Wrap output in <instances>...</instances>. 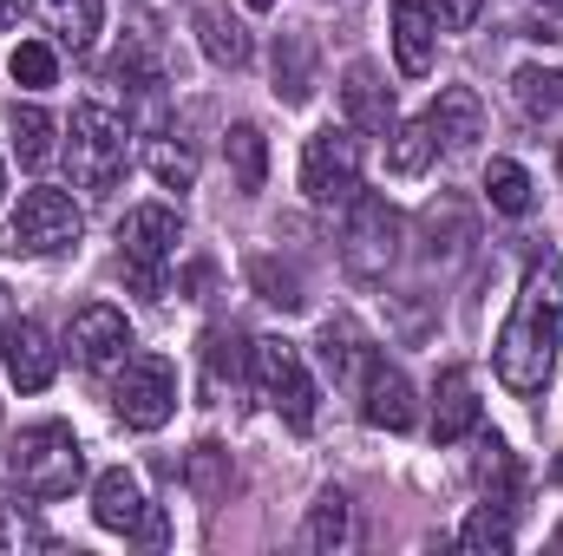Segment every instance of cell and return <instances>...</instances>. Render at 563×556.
<instances>
[{
	"label": "cell",
	"instance_id": "21",
	"mask_svg": "<svg viewBox=\"0 0 563 556\" xmlns=\"http://www.w3.org/2000/svg\"><path fill=\"white\" fill-rule=\"evenodd\" d=\"M223 164H230L236 190L256 197V190L269 184V138H263L256 125H230V138H223Z\"/></svg>",
	"mask_w": 563,
	"mask_h": 556
},
{
	"label": "cell",
	"instance_id": "22",
	"mask_svg": "<svg viewBox=\"0 0 563 556\" xmlns=\"http://www.w3.org/2000/svg\"><path fill=\"white\" fill-rule=\"evenodd\" d=\"M7 132H13V157H20L26 170H46V164H53V151H59V144H53L59 138V125H53L40 105H13V112H7Z\"/></svg>",
	"mask_w": 563,
	"mask_h": 556
},
{
	"label": "cell",
	"instance_id": "6",
	"mask_svg": "<svg viewBox=\"0 0 563 556\" xmlns=\"http://www.w3.org/2000/svg\"><path fill=\"white\" fill-rule=\"evenodd\" d=\"M250 380H256L263 407L282 413V425H295V432L314 425V380H308L301 347H288V341H256V354H250Z\"/></svg>",
	"mask_w": 563,
	"mask_h": 556
},
{
	"label": "cell",
	"instance_id": "33",
	"mask_svg": "<svg viewBox=\"0 0 563 556\" xmlns=\"http://www.w3.org/2000/svg\"><path fill=\"white\" fill-rule=\"evenodd\" d=\"M7 73H13L20 86H33V92H40V86H53L59 59H53V46H46V40H20V46H13V66H7Z\"/></svg>",
	"mask_w": 563,
	"mask_h": 556
},
{
	"label": "cell",
	"instance_id": "9",
	"mask_svg": "<svg viewBox=\"0 0 563 556\" xmlns=\"http://www.w3.org/2000/svg\"><path fill=\"white\" fill-rule=\"evenodd\" d=\"M301 190L308 203H347L361 190V138L354 125H321L314 138L301 144Z\"/></svg>",
	"mask_w": 563,
	"mask_h": 556
},
{
	"label": "cell",
	"instance_id": "34",
	"mask_svg": "<svg viewBox=\"0 0 563 556\" xmlns=\"http://www.w3.org/2000/svg\"><path fill=\"white\" fill-rule=\"evenodd\" d=\"M236 347H243V341H236V334H223V327H210V334H203V360H210V387H223V380L236 387V374H243V354H236Z\"/></svg>",
	"mask_w": 563,
	"mask_h": 556
},
{
	"label": "cell",
	"instance_id": "24",
	"mask_svg": "<svg viewBox=\"0 0 563 556\" xmlns=\"http://www.w3.org/2000/svg\"><path fill=\"white\" fill-rule=\"evenodd\" d=\"M308 92H314V46H308V33H282L276 40V99L301 105Z\"/></svg>",
	"mask_w": 563,
	"mask_h": 556
},
{
	"label": "cell",
	"instance_id": "16",
	"mask_svg": "<svg viewBox=\"0 0 563 556\" xmlns=\"http://www.w3.org/2000/svg\"><path fill=\"white\" fill-rule=\"evenodd\" d=\"M472 425H478V387H472L465 367H445L439 374V393H432V438L439 445H459Z\"/></svg>",
	"mask_w": 563,
	"mask_h": 556
},
{
	"label": "cell",
	"instance_id": "4",
	"mask_svg": "<svg viewBox=\"0 0 563 556\" xmlns=\"http://www.w3.org/2000/svg\"><path fill=\"white\" fill-rule=\"evenodd\" d=\"M400 256V210L374 190H354L347 197V230H341V263L354 281H387Z\"/></svg>",
	"mask_w": 563,
	"mask_h": 556
},
{
	"label": "cell",
	"instance_id": "28",
	"mask_svg": "<svg viewBox=\"0 0 563 556\" xmlns=\"http://www.w3.org/2000/svg\"><path fill=\"white\" fill-rule=\"evenodd\" d=\"M0 551L20 556V551H53V531L33 518V504H13L0 498Z\"/></svg>",
	"mask_w": 563,
	"mask_h": 556
},
{
	"label": "cell",
	"instance_id": "35",
	"mask_svg": "<svg viewBox=\"0 0 563 556\" xmlns=\"http://www.w3.org/2000/svg\"><path fill=\"white\" fill-rule=\"evenodd\" d=\"M426 13H432L439 33H465V26H478L485 0H426Z\"/></svg>",
	"mask_w": 563,
	"mask_h": 556
},
{
	"label": "cell",
	"instance_id": "8",
	"mask_svg": "<svg viewBox=\"0 0 563 556\" xmlns=\"http://www.w3.org/2000/svg\"><path fill=\"white\" fill-rule=\"evenodd\" d=\"M79 230H86V210L66 190H26L13 223H7V249L13 256H59L79 243Z\"/></svg>",
	"mask_w": 563,
	"mask_h": 556
},
{
	"label": "cell",
	"instance_id": "7",
	"mask_svg": "<svg viewBox=\"0 0 563 556\" xmlns=\"http://www.w3.org/2000/svg\"><path fill=\"white\" fill-rule=\"evenodd\" d=\"M112 413L125 419L132 432H157L164 419L177 413V367L164 354H125L119 380H112Z\"/></svg>",
	"mask_w": 563,
	"mask_h": 556
},
{
	"label": "cell",
	"instance_id": "15",
	"mask_svg": "<svg viewBox=\"0 0 563 556\" xmlns=\"http://www.w3.org/2000/svg\"><path fill=\"white\" fill-rule=\"evenodd\" d=\"M341 112H347L354 132H374V138H387V132L400 125V119H394V86H380V73H374L367 59L347 66V79H341Z\"/></svg>",
	"mask_w": 563,
	"mask_h": 556
},
{
	"label": "cell",
	"instance_id": "12",
	"mask_svg": "<svg viewBox=\"0 0 563 556\" xmlns=\"http://www.w3.org/2000/svg\"><path fill=\"white\" fill-rule=\"evenodd\" d=\"M361 419H367L374 432H413V419H420L413 380H407L387 354H374L367 374H361Z\"/></svg>",
	"mask_w": 563,
	"mask_h": 556
},
{
	"label": "cell",
	"instance_id": "36",
	"mask_svg": "<svg viewBox=\"0 0 563 556\" xmlns=\"http://www.w3.org/2000/svg\"><path fill=\"white\" fill-rule=\"evenodd\" d=\"M7 20H13V0H0V33H7Z\"/></svg>",
	"mask_w": 563,
	"mask_h": 556
},
{
	"label": "cell",
	"instance_id": "19",
	"mask_svg": "<svg viewBox=\"0 0 563 556\" xmlns=\"http://www.w3.org/2000/svg\"><path fill=\"white\" fill-rule=\"evenodd\" d=\"M432 13H426V0H394V59H400V73L407 79H426L432 73Z\"/></svg>",
	"mask_w": 563,
	"mask_h": 556
},
{
	"label": "cell",
	"instance_id": "37",
	"mask_svg": "<svg viewBox=\"0 0 563 556\" xmlns=\"http://www.w3.org/2000/svg\"><path fill=\"white\" fill-rule=\"evenodd\" d=\"M243 7H276V0H243Z\"/></svg>",
	"mask_w": 563,
	"mask_h": 556
},
{
	"label": "cell",
	"instance_id": "29",
	"mask_svg": "<svg viewBox=\"0 0 563 556\" xmlns=\"http://www.w3.org/2000/svg\"><path fill=\"white\" fill-rule=\"evenodd\" d=\"M301 537H308V551H341V544H347V498H341L334 485L314 498V511H308V531H301Z\"/></svg>",
	"mask_w": 563,
	"mask_h": 556
},
{
	"label": "cell",
	"instance_id": "17",
	"mask_svg": "<svg viewBox=\"0 0 563 556\" xmlns=\"http://www.w3.org/2000/svg\"><path fill=\"white\" fill-rule=\"evenodd\" d=\"M420 236H426V263H459V256L478 243V230H472V210H465L459 197H439V203H426Z\"/></svg>",
	"mask_w": 563,
	"mask_h": 556
},
{
	"label": "cell",
	"instance_id": "3",
	"mask_svg": "<svg viewBox=\"0 0 563 556\" xmlns=\"http://www.w3.org/2000/svg\"><path fill=\"white\" fill-rule=\"evenodd\" d=\"M66 164H73V184H79V190L106 197V190L125 177V164H132V125H125V112H112V105H99V99L73 105Z\"/></svg>",
	"mask_w": 563,
	"mask_h": 556
},
{
	"label": "cell",
	"instance_id": "40",
	"mask_svg": "<svg viewBox=\"0 0 563 556\" xmlns=\"http://www.w3.org/2000/svg\"><path fill=\"white\" fill-rule=\"evenodd\" d=\"M558 544H563V531H558Z\"/></svg>",
	"mask_w": 563,
	"mask_h": 556
},
{
	"label": "cell",
	"instance_id": "1",
	"mask_svg": "<svg viewBox=\"0 0 563 556\" xmlns=\"http://www.w3.org/2000/svg\"><path fill=\"white\" fill-rule=\"evenodd\" d=\"M558 347H563V276H558V256H531L525 269V288L511 301V321L498 334V380L511 393H544L551 387V367H558Z\"/></svg>",
	"mask_w": 563,
	"mask_h": 556
},
{
	"label": "cell",
	"instance_id": "10",
	"mask_svg": "<svg viewBox=\"0 0 563 556\" xmlns=\"http://www.w3.org/2000/svg\"><path fill=\"white\" fill-rule=\"evenodd\" d=\"M92 524L99 531H112V537H132V544H164L170 531H164V511L144 498V485L125 471V465H112V471H99V485H92Z\"/></svg>",
	"mask_w": 563,
	"mask_h": 556
},
{
	"label": "cell",
	"instance_id": "13",
	"mask_svg": "<svg viewBox=\"0 0 563 556\" xmlns=\"http://www.w3.org/2000/svg\"><path fill=\"white\" fill-rule=\"evenodd\" d=\"M0 360H7V380L20 393H46L53 374H59V347L40 321H7L0 327Z\"/></svg>",
	"mask_w": 563,
	"mask_h": 556
},
{
	"label": "cell",
	"instance_id": "11",
	"mask_svg": "<svg viewBox=\"0 0 563 556\" xmlns=\"http://www.w3.org/2000/svg\"><path fill=\"white\" fill-rule=\"evenodd\" d=\"M66 347H73V360H79L86 374H112V367L132 354V321H125L112 301H92V308L73 314Z\"/></svg>",
	"mask_w": 563,
	"mask_h": 556
},
{
	"label": "cell",
	"instance_id": "30",
	"mask_svg": "<svg viewBox=\"0 0 563 556\" xmlns=\"http://www.w3.org/2000/svg\"><path fill=\"white\" fill-rule=\"evenodd\" d=\"M432 157H439V144H432V132H426V119H413V125H394V132H387V164H394L400 177H420Z\"/></svg>",
	"mask_w": 563,
	"mask_h": 556
},
{
	"label": "cell",
	"instance_id": "32",
	"mask_svg": "<svg viewBox=\"0 0 563 556\" xmlns=\"http://www.w3.org/2000/svg\"><path fill=\"white\" fill-rule=\"evenodd\" d=\"M190 491H197V504L230 498V452L223 445H197L190 452Z\"/></svg>",
	"mask_w": 563,
	"mask_h": 556
},
{
	"label": "cell",
	"instance_id": "26",
	"mask_svg": "<svg viewBox=\"0 0 563 556\" xmlns=\"http://www.w3.org/2000/svg\"><path fill=\"white\" fill-rule=\"evenodd\" d=\"M321 360H328V374H334V380H347V387H361V374H367V360H374V347H361V334H354V321H328V327H321Z\"/></svg>",
	"mask_w": 563,
	"mask_h": 556
},
{
	"label": "cell",
	"instance_id": "31",
	"mask_svg": "<svg viewBox=\"0 0 563 556\" xmlns=\"http://www.w3.org/2000/svg\"><path fill=\"white\" fill-rule=\"evenodd\" d=\"M151 177H157L164 190H190V184H197V151L184 138H170V132L151 138Z\"/></svg>",
	"mask_w": 563,
	"mask_h": 556
},
{
	"label": "cell",
	"instance_id": "18",
	"mask_svg": "<svg viewBox=\"0 0 563 556\" xmlns=\"http://www.w3.org/2000/svg\"><path fill=\"white\" fill-rule=\"evenodd\" d=\"M197 46H203V59L210 66H223V73H236V66H250V26L230 13V7H197Z\"/></svg>",
	"mask_w": 563,
	"mask_h": 556
},
{
	"label": "cell",
	"instance_id": "14",
	"mask_svg": "<svg viewBox=\"0 0 563 556\" xmlns=\"http://www.w3.org/2000/svg\"><path fill=\"white\" fill-rule=\"evenodd\" d=\"M426 132H432V144H439L445 157H465L472 144L485 138V105H478V92H472V86H445V92L432 99V112H426Z\"/></svg>",
	"mask_w": 563,
	"mask_h": 556
},
{
	"label": "cell",
	"instance_id": "39",
	"mask_svg": "<svg viewBox=\"0 0 563 556\" xmlns=\"http://www.w3.org/2000/svg\"><path fill=\"white\" fill-rule=\"evenodd\" d=\"M558 164H563V144H558Z\"/></svg>",
	"mask_w": 563,
	"mask_h": 556
},
{
	"label": "cell",
	"instance_id": "25",
	"mask_svg": "<svg viewBox=\"0 0 563 556\" xmlns=\"http://www.w3.org/2000/svg\"><path fill=\"white\" fill-rule=\"evenodd\" d=\"M511 99L525 119H558L563 112V73L558 66H518L511 73Z\"/></svg>",
	"mask_w": 563,
	"mask_h": 556
},
{
	"label": "cell",
	"instance_id": "38",
	"mask_svg": "<svg viewBox=\"0 0 563 556\" xmlns=\"http://www.w3.org/2000/svg\"><path fill=\"white\" fill-rule=\"evenodd\" d=\"M0 197H7V164H0Z\"/></svg>",
	"mask_w": 563,
	"mask_h": 556
},
{
	"label": "cell",
	"instance_id": "2",
	"mask_svg": "<svg viewBox=\"0 0 563 556\" xmlns=\"http://www.w3.org/2000/svg\"><path fill=\"white\" fill-rule=\"evenodd\" d=\"M7 471H13V485H20L26 498L53 504V498H73V491H79V478H86V452H79L73 425L46 419V425H26V432L7 445Z\"/></svg>",
	"mask_w": 563,
	"mask_h": 556
},
{
	"label": "cell",
	"instance_id": "27",
	"mask_svg": "<svg viewBox=\"0 0 563 556\" xmlns=\"http://www.w3.org/2000/svg\"><path fill=\"white\" fill-rule=\"evenodd\" d=\"M485 197H492V210H505V216H525V210L538 203L525 164H511V157H492V170H485Z\"/></svg>",
	"mask_w": 563,
	"mask_h": 556
},
{
	"label": "cell",
	"instance_id": "23",
	"mask_svg": "<svg viewBox=\"0 0 563 556\" xmlns=\"http://www.w3.org/2000/svg\"><path fill=\"white\" fill-rule=\"evenodd\" d=\"M459 544H465L472 556H511V544H518V531H511V504L485 498V504H478V511L465 518Z\"/></svg>",
	"mask_w": 563,
	"mask_h": 556
},
{
	"label": "cell",
	"instance_id": "5",
	"mask_svg": "<svg viewBox=\"0 0 563 556\" xmlns=\"http://www.w3.org/2000/svg\"><path fill=\"white\" fill-rule=\"evenodd\" d=\"M177 243H184V223H177L170 203L125 210V223H119V269L132 276L139 294H164V263L177 256Z\"/></svg>",
	"mask_w": 563,
	"mask_h": 556
},
{
	"label": "cell",
	"instance_id": "20",
	"mask_svg": "<svg viewBox=\"0 0 563 556\" xmlns=\"http://www.w3.org/2000/svg\"><path fill=\"white\" fill-rule=\"evenodd\" d=\"M40 26L66 46V53H86L99 40V20H106V0H33Z\"/></svg>",
	"mask_w": 563,
	"mask_h": 556
}]
</instances>
